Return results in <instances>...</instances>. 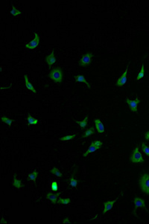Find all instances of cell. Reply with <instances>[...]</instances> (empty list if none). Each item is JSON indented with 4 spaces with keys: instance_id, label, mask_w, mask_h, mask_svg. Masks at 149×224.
Masks as SVG:
<instances>
[{
    "instance_id": "6da1fadb",
    "label": "cell",
    "mask_w": 149,
    "mask_h": 224,
    "mask_svg": "<svg viewBox=\"0 0 149 224\" xmlns=\"http://www.w3.org/2000/svg\"><path fill=\"white\" fill-rule=\"evenodd\" d=\"M49 76L51 79L53 80L54 81H55L56 83H61L63 77H64L62 69L59 67L55 68L50 72Z\"/></svg>"
},
{
    "instance_id": "7a4b0ae2",
    "label": "cell",
    "mask_w": 149,
    "mask_h": 224,
    "mask_svg": "<svg viewBox=\"0 0 149 224\" xmlns=\"http://www.w3.org/2000/svg\"><path fill=\"white\" fill-rule=\"evenodd\" d=\"M139 187L142 191L149 194V173H144L139 179Z\"/></svg>"
},
{
    "instance_id": "3957f363",
    "label": "cell",
    "mask_w": 149,
    "mask_h": 224,
    "mask_svg": "<svg viewBox=\"0 0 149 224\" xmlns=\"http://www.w3.org/2000/svg\"><path fill=\"white\" fill-rule=\"evenodd\" d=\"M130 161L133 164H137V163H143L145 159H144L143 156L141 154V153L139 150V147H136L133 150L131 156L130 157Z\"/></svg>"
},
{
    "instance_id": "277c9868",
    "label": "cell",
    "mask_w": 149,
    "mask_h": 224,
    "mask_svg": "<svg viewBox=\"0 0 149 224\" xmlns=\"http://www.w3.org/2000/svg\"><path fill=\"white\" fill-rule=\"evenodd\" d=\"M101 146H102V142H101V141H99V140H96V141H92V144L90 145V147L88 148L87 151L83 154V156L87 157L90 154H91V153H92V152L96 151V150H98Z\"/></svg>"
},
{
    "instance_id": "5b68a950",
    "label": "cell",
    "mask_w": 149,
    "mask_h": 224,
    "mask_svg": "<svg viewBox=\"0 0 149 224\" xmlns=\"http://www.w3.org/2000/svg\"><path fill=\"white\" fill-rule=\"evenodd\" d=\"M126 102L128 104V107H129L130 109L131 110L133 113H137V107H138V104L140 103V100L137 98L135 100H130V99L127 98Z\"/></svg>"
},
{
    "instance_id": "8992f818",
    "label": "cell",
    "mask_w": 149,
    "mask_h": 224,
    "mask_svg": "<svg viewBox=\"0 0 149 224\" xmlns=\"http://www.w3.org/2000/svg\"><path fill=\"white\" fill-rule=\"evenodd\" d=\"M40 43V36L38 35V34L35 33L34 34V38L30 42L27 43L25 45V47L27 48H29V49H34L35 48H37L38 46Z\"/></svg>"
},
{
    "instance_id": "52a82bcc",
    "label": "cell",
    "mask_w": 149,
    "mask_h": 224,
    "mask_svg": "<svg viewBox=\"0 0 149 224\" xmlns=\"http://www.w3.org/2000/svg\"><path fill=\"white\" fill-rule=\"evenodd\" d=\"M92 56H93V55H92V53H91V52H88V53L85 54V55L82 57L80 61H79L80 66H87L89 64H90Z\"/></svg>"
},
{
    "instance_id": "ba28073f",
    "label": "cell",
    "mask_w": 149,
    "mask_h": 224,
    "mask_svg": "<svg viewBox=\"0 0 149 224\" xmlns=\"http://www.w3.org/2000/svg\"><path fill=\"white\" fill-rule=\"evenodd\" d=\"M128 66H127L126 69H125L124 72L122 74V75L121 76V78L117 80V82H116V85L117 87H122V86H124V85L126 83L127 78H128V77H127V76H128Z\"/></svg>"
},
{
    "instance_id": "9c48e42d",
    "label": "cell",
    "mask_w": 149,
    "mask_h": 224,
    "mask_svg": "<svg viewBox=\"0 0 149 224\" xmlns=\"http://www.w3.org/2000/svg\"><path fill=\"white\" fill-rule=\"evenodd\" d=\"M133 202H134L135 208H134V213L136 212V210L137 208H139V207H142V208H146V203H145V200L142 198L139 197H135L133 199Z\"/></svg>"
},
{
    "instance_id": "30bf717a",
    "label": "cell",
    "mask_w": 149,
    "mask_h": 224,
    "mask_svg": "<svg viewBox=\"0 0 149 224\" xmlns=\"http://www.w3.org/2000/svg\"><path fill=\"white\" fill-rule=\"evenodd\" d=\"M118 199H115L114 200H110V201H107L104 203V211L103 214H106L107 212H109L110 210H111L113 205L115 204V203L117 201Z\"/></svg>"
},
{
    "instance_id": "8fae6325",
    "label": "cell",
    "mask_w": 149,
    "mask_h": 224,
    "mask_svg": "<svg viewBox=\"0 0 149 224\" xmlns=\"http://www.w3.org/2000/svg\"><path fill=\"white\" fill-rule=\"evenodd\" d=\"M46 63H47V64L49 65V68L52 67V66L54 64H55V62H56V58H55L54 51H52L51 54L46 57Z\"/></svg>"
},
{
    "instance_id": "7c38bea8",
    "label": "cell",
    "mask_w": 149,
    "mask_h": 224,
    "mask_svg": "<svg viewBox=\"0 0 149 224\" xmlns=\"http://www.w3.org/2000/svg\"><path fill=\"white\" fill-rule=\"evenodd\" d=\"M94 123L98 132H99V133H103V132H105V127H104L103 123H102L99 119H98V118L95 119Z\"/></svg>"
},
{
    "instance_id": "4fadbf2b",
    "label": "cell",
    "mask_w": 149,
    "mask_h": 224,
    "mask_svg": "<svg viewBox=\"0 0 149 224\" xmlns=\"http://www.w3.org/2000/svg\"><path fill=\"white\" fill-rule=\"evenodd\" d=\"M24 79H25V87H26V88L29 90H30V91H31L33 93L35 94L36 92H37V91H36V89H34V86H33V85H32L31 83H30V81H29V78H28L27 74H25V75H24Z\"/></svg>"
},
{
    "instance_id": "5bb4252c",
    "label": "cell",
    "mask_w": 149,
    "mask_h": 224,
    "mask_svg": "<svg viewBox=\"0 0 149 224\" xmlns=\"http://www.w3.org/2000/svg\"><path fill=\"white\" fill-rule=\"evenodd\" d=\"M59 196H60V193H58V194L48 193V194L46 195V198L49 199L52 203H58V202H57V198H58Z\"/></svg>"
},
{
    "instance_id": "9a60e30c",
    "label": "cell",
    "mask_w": 149,
    "mask_h": 224,
    "mask_svg": "<svg viewBox=\"0 0 149 224\" xmlns=\"http://www.w3.org/2000/svg\"><path fill=\"white\" fill-rule=\"evenodd\" d=\"M74 79H75V81L76 82H81V83H84L86 85H87V87H88V88L90 89V83H88V82L87 81V80L85 79V78H84V76L83 75H76L75 77H74Z\"/></svg>"
},
{
    "instance_id": "2e32d148",
    "label": "cell",
    "mask_w": 149,
    "mask_h": 224,
    "mask_svg": "<svg viewBox=\"0 0 149 224\" xmlns=\"http://www.w3.org/2000/svg\"><path fill=\"white\" fill-rule=\"evenodd\" d=\"M95 132V129L93 127H90L89 129H87L85 132H83V134L82 135V137L83 138H87L89 136H92Z\"/></svg>"
},
{
    "instance_id": "e0dca14e",
    "label": "cell",
    "mask_w": 149,
    "mask_h": 224,
    "mask_svg": "<svg viewBox=\"0 0 149 224\" xmlns=\"http://www.w3.org/2000/svg\"><path fill=\"white\" fill-rule=\"evenodd\" d=\"M13 185L16 188H21L22 182L20 180L16 178V175H14V180H13Z\"/></svg>"
},
{
    "instance_id": "ac0fdd59",
    "label": "cell",
    "mask_w": 149,
    "mask_h": 224,
    "mask_svg": "<svg viewBox=\"0 0 149 224\" xmlns=\"http://www.w3.org/2000/svg\"><path fill=\"white\" fill-rule=\"evenodd\" d=\"M27 120H28V124L29 125H32V124H38V120L37 118L32 117L31 115H28V118H27Z\"/></svg>"
},
{
    "instance_id": "d6986e66",
    "label": "cell",
    "mask_w": 149,
    "mask_h": 224,
    "mask_svg": "<svg viewBox=\"0 0 149 224\" xmlns=\"http://www.w3.org/2000/svg\"><path fill=\"white\" fill-rule=\"evenodd\" d=\"M37 176H38V172L37 171H34L28 176V180L33 181V182H35L37 178Z\"/></svg>"
},
{
    "instance_id": "ffe728a7",
    "label": "cell",
    "mask_w": 149,
    "mask_h": 224,
    "mask_svg": "<svg viewBox=\"0 0 149 224\" xmlns=\"http://www.w3.org/2000/svg\"><path fill=\"white\" fill-rule=\"evenodd\" d=\"M88 118H89V117L86 116L83 121H81V122H76V123L79 124L81 128H85L87 124V122H88Z\"/></svg>"
},
{
    "instance_id": "44dd1931",
    "label": "cell",
    "mask_w": 149,
    "mask_h": 224,
    "mask_svg": "<svg viewBox=\"0 0 149 224\" xmlns=\"http://www.w3.org/2000/svg\"><path fill=\"white\" fill-rule=\"evenodd\" d=\"M142 150L144 154L149 157V147L145 142L142 143Z\"/></svg>"
},
{
    "instance_id": "7402d4cb",
    "label": "cell",
    "mask_w": 149,
    "mask_h": 224,
    "mask_svg": "<svg viewBox=\"0 0 149 224\" xmlns=\"http://www.w3.org/2000/svg\"><path fill=\"white\" fill-rule=\"evenodd\" d=\"M2 122L4 123H5L6 124H8V126H11L12 124V123L14 122V120L13 119H11V118H8L6 116H2Z\"/></svg>"
},
{
    "instance_id": "603a6c76",
    "label": "cell",
    "mask_w": 149,
    "mask_h": 224,
    "mask_svg": "<svg viewBox=\"0 0 149 224\" xmlns=\"http://www.w3.org/2000/svg\"><path fill=\"white\" fill-rule=\"evenodd\" d=\"M51 173H52V174L55 175L56 177H62V173H61V172H60V171H59L57 168H53L52 170H51Z\"/></svg>"
},
{
    "instance_id": "cb8c5ba5",
    "label": "cell",
    "mask_w": 149,
    "mask_h": 224,
    "mask_svg": "<svg viewBox=\"0 0 149 224\" xmlns=\"http://www.w3.org/2000/svg\"><path fill=\"white\" fill-rule=\"evenodd\" d=\"M144 75H145V66H144V65H142V68H141L140 72H139L138 75H137V81H139L140 79H142L144 77Z\"/></svg>"
},
{
    "instance_id": "d4e9b609",
    "label": "cell",
    "mask_w": 149,
    "mask_h": 224,
    "mask_svg": "<svg viewBox=\"0 0 149 224\" xmlns=\"http://www.w3.org/2000/svg\"><path fill=\"white\" fill-rule=\"evenodd\" d=\"M78 180H75V179L74 178V176H72V177L70 178V186L72 188H75L78 185Z\"/></svg>"
},
{
    "instance_id": "484cf974",
    "label": "cell",
    "mask_w": 149,
    "mask_h": 224,
    "mask_svg": "<svg viewBox=\"0 0 149 224\" xmlns=\"http://www.w3.org/2000/svg\"><path fill=\"white\" fill-rule=\"evenodd\" d=\"M11 14H12L13 16H17V15L21 14V11L20 10H18L15 6H13L12 9L11 10Z\"/></svg>"
},
{
    "instance_id": "4316f807",
    "label": "cell",
    "mask_w": 149,
    "mask_h": 224,
    "mask_svg": "<svg viewBox=\"0 0 149 224\" xmlns=\"http://www.w3.org/2000/svg\"><path fill=\"white\" fill-rule=\"evenodd\" d=\"M75 136H76V135H69V136L61 137L60 139V141H68V140H72L73 139Z\"/></svg>"
},
{
    "instance_id": "83f0119b",
    "label": "cell",
    "mask_w": 149,
    "mask_h": 224,
    "mask_svg": "<svg viewBox=\"0 0 149 224\" xmlns=\"http://www.w3.org/2000/svg\"><path fill=\"white\" fill-rule=\"evenodd\" d=\"M58 203H61V204L67 205L70 203V199H69V198H66V199H64V198H59Z\"/></svg>"
},
{
    "instance_id": "f1b7e54d",
    "label": "cell",
    "mask_w": 149,
    "mask_h": 224,
    "mask_svg": "<svg viewBox=\"0 0 149 224\" xmlns=\"http://www.w3.org/2000/svg\"><path fill=\"white\" fill-rule=\"evenodd\" d=\"M51 188H52V190L53 191H57V190H58V185H57L56 182H52V187Z\"/></svg>"
},
{
    "instance_id": "f546056e",
    "label": "cell",
    "mask_w": 149,
    "mask_h": 224,
    "mask_svg": "<svg viewBox=\"0 0 149 224\" xmlns=\"http://www.w3.org/2000/svg\"><path fill=\"white\" fill-rule=\"evenodd\" d=\"M63 223H70V221H69V218L66 217V218L64 219V221H63Z\"/></svg>"
},
{
    "instance_id": "4dcf8cb0",
    "label": "cell",
    "mask_w": 149,
    "mask_h": 224,
    "mask_svg": "<svg viewBox=\"0 0 149 224\" xmlns=\"http://www.w3.org/2000/svg\"><path fill=\"white\" fill-rule=\"evenodd\" d=\"M145 138H146V140H149V131L146 132V134H145Z\"/></svg>"
}]
</instances>
